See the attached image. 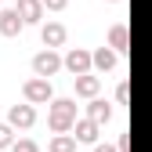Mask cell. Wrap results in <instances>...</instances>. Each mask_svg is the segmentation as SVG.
Instances as JSON below:
<instances>
[{"label": "cell", "instance_id": "obj_1", "mask_svg": "<svg viewBox=\"0 0 152 152\" xmlns=\"http://www.w3.org/2000/svg\"><path fill=\"white\" fill-rule=\"evenodd\" d=\"M76 102L72 98H54L47 105V127L54 130V134H69V130H76Z\"/></svg>", "mask_w": 152, "mask_h": 152}, {"label": "cell", "instance_id": "obj_2", "mask_svg": "<svg viewBox=\"0 0 152 152\" xmlns=\"http://www.w3.org/2000/svg\"><path fill=\"white\" fill-rule=\"evenodd\" d=\"M22 98H26L29 105H47V102H54V87H51V80L33 76V80L22 83Z\"/></svg>", "mask_w": 152, "mask_h": 152}, {"label": "cell", "instance_id": "obj_3", "mask_svg": "<svg viewBox=\"0 0 152 152\" xmlns=\"http://www.w3.org/2000/svg\"><path fill=\"white\" fill-rule=\"evenodd\" d=\"M58 69H65V62L58 58V51L44 47L40 54H33V76H40V80H51Z\"/></svg>", "mask_w": 152, "mask_h": 152}, {"label": "cell", "instance_id": "obj_4", "mask_svg": "<svg viewBox=\"0 0 152 152\" xmlns=\"http://www.w3.org/2000/svg\"><path fill=\"white\" fill-rule=\"evenodd\" d=\"M62 62H65V69L72 72V80H76V76H87V72H91V65H94V54H91V51H83V47H72Z\"/></svg>", "mask_w": 152, "mask_h": 152}, {"label": "cell", "instance_id": "obj_5", "mask_svg": "<svg viewBox=\"0 0 152 152\" xmlns=\"http://www.w3.org/2000/svg\"><path fill=\"white\" fill-rule=\"evenodd\" d=\"M7 123H11L15 130H29V127L36 123V109H33L29 102H22V105H11V109H7Z\"/></svg>", "mask_w": 152, "mask_h": 152}, {"label": "cell", "instance_id": "obj_6", "mask_svg": "<svg viewBox=\"0 0 152 152\" xmlns=\"http://www.w3.org/2000/svg\"><path fill=\"white\" fill-rule=\"evenodd\" d=\"M40 40H44V47H65V40H69V29L62 26V22H44L40 26Z\"/></svg>", "mask_w": 152, "mask_h": 152}, {"label": "cell", "instance_id": "obj_7", "mask_svg": "<svg viewBox=\"0 0 152 152\" xmlns=\"http://www.w3.org/2000/svg\"><path fill=\"white\" fill-rule=\"evenodd\" d=\"M15 11L22 15L26 26H44V11H47V7H44V0H18Z\"/></svg>", "mask_w": 152, "mask_h": 152}, {"label": "cell", "instance_id": "obj_8", "mask_svg": "<svg viewBox=\"0 0 152 152\" xmlns=\"http://www.w3.org/2000/svg\"><path fill=\"white\" fill-rule=\"evenodd\" d=\"M22 29H26V22H22V15H18L15 7L0 11V36H18Z\"/></svg>", "mask_w": 152, "mask_h": 152}, {"label": "cell", "instance_id": "obj_9", "mask_svg": "<svg viewBox=\"0 0 152 152\" xmlns=\"http://www.w3.org/2000/svg\"><path fill=\"white\" fill-rule=\"evenodd\" d=\"M109 47L116 51V54H127L130 51V29H127V22H116L109 29Z\"/></svg>", "mask_w": 152, "mask_h": 152}, {"label": "cell", "instance_id": "obj_10", "mask_svg": "<svg viewBox=\"0 0 152 152\" xmlns=\"http://www.w3.org/2000/svg\"><path fill=\"white\" fill-rule=\"evenodd\" d=\"M98 91H102V76H76V94H80V98H98Z\"/></svg>", "mask_w": 152, "mask_h": 152}, {"label": "cell", "instance_id": "obj_11", "mask_svg": "<svg viewBox=\"0 0 152 152\" xmlns=\"http://www.w3.org/2000/svg\"><path fill=\"white\" fill-rule=\"evenodd\" d=\"M87 120H94L98 127H102V123H109V120H112V105H109V102H102V98H94V102L87 105Z\"/></svg>", "mask_w": 152, "mask_h": 152}, {"label": "cell", "instance_id": "obj_12", "mask_svg": "<svg viewBox=\"0 0 152 152\" xmlns=\"http://www.w3.org/2000/svg\"><path fill=\"white\" fill-rule=\"evenodd\" d=\"M98 134H102V127L98 123H94V120H80V123H76V141H87V145H94V141H98Z\"/></svg>", "mask_w": 152, "mask_h": 152}, {"label": "cell", "instance_id": "obj_13", "mask_svg": "<svg viewBox=\"0 0 152 152\" xmlns=\"http://www.w3.org/2000/svg\"><path fill=\"white\" fill-rule=\"evenodd\" d=\"M116 58H120V54L112 51V47H98V51H94V69H98V72H109L112 65H116Z\"/></svg>", "mask_w": 152, "mask_h": 152}, {"label": "cell", "instance_id": "obj_14", "mask_svg": "<svg viewBox=\"0 0 152 152\" xmlns=\"http://www.w3.org/2000/svg\"><path fill=\"white\" fill-rule=\"evenodd\" d=\"M76 134H54L51 138V145H47V152H76Z\"/></svg>", "mask_w": 152, "mask_h": 152}, {"label": "cell", "instance_id": "obj_15", "mask_svg": "<svg viewBox=\"0 0 152 152\" xmlns=\"http://www.w3.org/2000/svg\"><path fill=\"white\" fill-rule=\"evenodd\" d=\"M11 145H15V127L0 123V148H11Z\"/></svg>", "mask_w": 152, "mask_h": 152}, {"label": "cell", "instance_id": "obj_16", "mask_svg": "<svg viewBox=\"0 0 152 152\" xmlns=\"http://www.w3.org/2000/svg\"><path fill=\"white\" fill-rule=\"evenodd\" d=\"M11 152H40V145H36V141H29V138H18V141L11 145Z\"/></svg>", "mask_w": 152, "mask_h": 152}, {"label": "cell", "instance_id": "obj_17", "mask_svg": "<svg viewBox=\"0 0 152 152\" xmlns=\"http://www.w3.org/2000/svg\"><path fill=\"white\" fill-rule=\"evenodd\" d=\"M44 7H47V11H65L69 0H44Z\"/></svg>", "mask_w": 152, "mask_h": 152}, {"label": "cell", "instance_id": "obj_18", "mask_svg": "<svg viewBox=\"0 0 152 152\" xmlns=\"http://www.w3.org/2000/svg\"><path fill=\"white\" fill-rule=\"evenodd\" d=\"M127 98H130V87H127V83H120V87H116V102H120V105H127Z\"/></svg>", "mask_w": 152, "mask_h": 152}, {"label": "cell", "instance_id": "obj_19", "mask_svg": "<svg viewBox=\"0 0 152 152\" xmlns=\"http://www.w3.org/2000/svg\"><path fill=\"white\" fill-rule=\"evenodd\" d=\"M94 152H120L116 145H94Z\"/></svg>", "mask_w": 152, "mask_h": 152}, {"label": "cell", "instance_id": "obj_20", "mask_svg": "<svg viewBox=\"0 0 152 152\" xmlns=\"http://www.w3.org/2000/svg\"><path fill=\"white\" fill-rule=\"evenodd\" d=\"M109 4H120V0H109Z\"/></svg>", "mask_w": 152, "mask_h": 152}, {"label": "cell", "instance_id": "obj_21", "mask_svg": "<svg viewBox=\"0 0 152 152\" xmlns=\"http://www.w3.org/2000/svg\"><path fill=\"white\" fill-rule=\"evenodd\" d=\"M0 4H4V0H0Z\"/></svg>", "mask_w": 152, "mask_h": 152}]
</instances>
